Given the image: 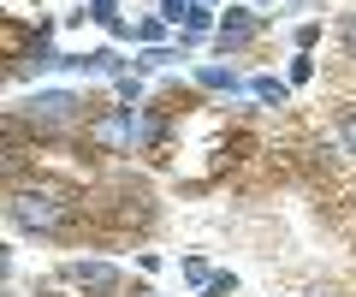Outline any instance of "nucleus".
Here are the masks:
<instances>
[{
  "mask_svg": "<svg viewBox=\"0 0 356 297\" xmlns=\"http://www.w3.org/2000/svg\"><path fill=\"white\" fill-rule=\"evenodd\" d=\"M83 220L125 232V226H149V220H154V202H149L143 184H107V191L83 196Z\"/></svg>",
  "mask_w": 356,
  "mask_h": 297,
  "instance_id": "obj_2",
  "label": "nucleus"
},
{
  "mask_svg": "<svg viewBox=\"0 0 356 297\" xmlns=\"http://www.w3.org/2000/svg\"><path fill=\"white\" fill-rule=\"evenodd\" d=\"M238 291V273H214V280L202 285V297H232Z\"/></svg>",
  "mask_w": 356,
  "mask_h": 297,
  "instance_id": "obj_13",
  "label": "nucleus"
},
{
  "mask_svg": "<svg viewBox=\"0 0 356 297\" xmlns=\"http://www.w3.org/2000/svg\"><path fill=\"white\" fill-rule=\"evenodd\" d=\"M36 36H42V24H36V30H24L18 18H6V24H0V48H6V60L18 65V60L30 54V48H36Z\"/></svg>",
  "mask_w": 356,
  "mask_h": 297,
  "instance_id": "obj_7",
  "label": "nucleus"
},
{
  "mask_svg": "<svg viewBox=\"0 0 356 297\" xmlns=\"http://www.w3.org/2000/svg\"><path fill=\"white\" fill-rule=\"evenodd\" d=\"M83 18H95V24H107L113 36H125V18H119V0H89V13Z\"/></svg>",
  "mask_w": 356,
  "mask_h": 297,
  "instance_id": "obj_9",
  "label": "nucleus"
},
{
  "mask_svg": "<svg viewBox=\"0 0 356 297\" xmlns=\"http://www.w3.org/2000/svg\"><path fill=\"white\" fill-rule=\"evenodd\" d=\"M339 143H344V155H356V107H339Z\"/></svg>",
  "mask_w": 356,
  "mask_h": 297,
  "instance_id": "obj_11",
  "label": "nucleus"
},
{
  "mask_svg": "<svg viewBox=\"0 0 356 297\" xmlns=\"http://www.w3.org/2000/svg\"><path fill=\"white\" fill-rule=\"evenodd\" d=\"M125 297H154V291H149V285H131V291H125Z\"/></svg>",
  "mask_w": 356,
  "mask_h": 297,
  "instance_id": "obj_17",
  "label": "nucleus"
},
{
  "mask_svg": "<svg viewBox=\"0 0 356 297\" xmlns=\"http://www.w3.org/2000/svg\"><path fill=\"white\" fill-rule=\"evenodd\" d=\"M18 113L30 119V131H36V137H60V131H72V125H89V113H95V107H89L83 95H72V90H36Z\"/></svg>",
  "mask_w": 356,
  "mask_h": 297,
  "instance_id": "obj_3",
  "label": "nucleus"
},
{
  "mask_svg": "<svg viewBox=\"0 0 356 297\" xmlns=\"http://www.w3.org/2000/svg\"><path fill=\"white\" fill-rule=\"evenodd\" d=\"M250 90H255V102H267V107H285V102H291V83H285V78H255Z\"/></svg>",
  "mask_w": 356,
  "mask_h": 297,
  "instance_id": "obj_8",
  "label": "nucleus"
},
{
  "mask_svg": "<svg viewBox=\"0 0 356 297\" xmlns=\"http://www.w3.org/2000/svg\"><path fill=\"white\" fill-rule=\"evenodd\" d=\"M255 36H261V18H255V13H226V18H220V30H214L220 54H238V48H250Z\"/></svg>",
  "mask_w": 356,
  "mask_h": 297,
  "instance_id": "obj_6",
  "label": "nucleus"
},
{
  "mask_svg": "<svg viewBox=\"0 0 356 297\" xmlns=\"http://www.w3.org/2000/svg\"><path fill=\"white\" fill-rule=\"evenodd\" d=\"M339 36H344V54H350V60H356V13L344 18V30H339Z\"/></svg>",
  "mask_w": 356,
  "mask_h": 297,
  "instance_id": "obj_16",
  "label": "nucleus"
},
{
  "mask_svg": "<svg viewBox=\"0 0 356 297\" xmlns=\"http://www.w3.org/2000/svg\"><path fill=\"white\" fill-rule=\"evenodd\" d=\"M172 60H178L172 48H143V60H137V65H143V72H161V65H172Z\"/></svg>",
  "mask_w": 356,
  "mask_h": 297,
  "instance_id": "obj_12",
  "label": "nucleus"
},
{
  "mask_svg": "<svg viewBox=\"0 0 356 297\" xmlns=\"http://www.w3.org/2000/svg\"><path fill=\"white\" fill-rule=\"evenodd\" d=\"M54 280L65 291H77V297H125V280H119L113 262H65Z\"/></svg>",
  "mask_w": 356,
  "mask_h": 297,
  "instance_id": "obj_4",
  "label": "nucleus"
},
{
  "mask_svg": "<svg viewBox=\"0 0 356 297\" xmlns=\"http://www.w3.org/2000/svg\"><path fill=\"white\" fill-rule=\"evenodd\" d=\"M184 280H191V285H208L214 273H208V262H202V256H191V262H184Z\"/></svg>",
  "mask_w": 356,
  "mask_h": 297,
  "instance_id": "obj_15",
  "label": "nucleus"
},
{
  "mask_svg": "<svg viewBox=\"0 0 356 297\" xmlns=\"http://www.w3.org/2000/svg\"><path fill=\"white\" fill-rule=\"evenodd\" d=\"M6 214H13V226H24V232H36V238H77L83 196H77L72 184L36 172V179H13V191H6Z\"/></svg>",
  "mask_w": 356,
  "mask_h": 297,
  "instance_id": "obj_1",
  "label": "nucleus"
},
{
  "mask_svg": "<svg viewBox=\"0 0 356 297\" xmlns=\"http://www.w3.org/2000/svg\"><path fill=\"white\" fill-rule=\"evenodd\" d=\"M196 83H202V90H238V72H232V65H202V72H196Z\"/></svg>",
  "mask_w": 356,
  "mask_h": 297,
  "instance_id": "obj_10",
  "label": "nucleus"
},
{
  "mask_svg": "<svg viewBox=\"0 0 356 297\" xmlns=\"http://www.w3.org/2000/svg\"><path fill=\"white\" fill-rule=\"evenodd\" d=\"M309 78H315V60L297 48V54H291V83H309Z\"/></svg>",
  "mask_w": 356,
  "mask_h": 297,
  "instance_id": "obj_14",
  "label": "nucleus"
},
{
  "mask_svg": "<svg viewBox=\"0 0 356 297\" xmlns=\"http://www.w3.org/2000/svg\"><path fill=\"white\" fill-rule=\"evenodd\" d=\"M131 107H119V113H89V125H83V137L95 143V149H107V155H125L131 149Z\"/></svg>",
  "mask_w": 356,
  "mask_h": 297,
  "instance_id": "obj_5",
  "label": "nucleus"
}]
</instances>
